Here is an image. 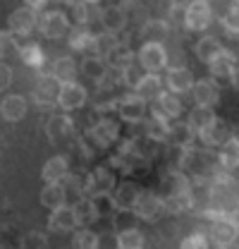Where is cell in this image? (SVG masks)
<instances>
[{
  "mask_svg": "<svg viewBox=\"0 0 239 249\" xmlns=\"http://www.w3.org/2000/svg\"><path fill=\"white\" fill-rule=\"evenodd\" d=\"M218 165H220V160L215 154H210L208 146L206 149L189 146L184 154V160H182V170L191 178V182H210Z\"/></svg>",
  "mask_w": 239,
  "mask_h": 249,
  "instance_id": "6da1fadb",
  "label": "cell"
},
{
  "mask_svg": "<svg viewBox=\"0 0 239 249\" xmlns=\"http://www.w3.org/2000/svg\"><path fill=\"white\" fill-rule=\"evenodd\" d=\"M46 137L53 146H69L72 142H77V129H74V123L69 120V115H51L48 123H46Z\"/></svg>",
  "mask_w": 239,
  "mask_h": 249,
  "instance_id": "7a4b0ae2",
  "label": "cell"
},
{
  "mask_svg": "<svg viewBox=\"0 0 239 249\" xmlns=\"http://www.w3.org/2000/svg\"><path fill=\"white\" fill-rule=\"evenodd\" d=\"M137 62L144 72H160L168 70V48L163 41H144L137 53Z\"/></svg>",
  "mask_w": 239,
  "mask_h": 249,
  "instance_id": "3957f363",
  "label": "cell"
},
{
  "mask_svg": "<svg viewBox=\"0 0 239 249\" xmlns=\"http://www.w3.org/2000/svg\"><path fill=\"white\" fill-rule=\"evenodd\" d=\"M69 27H72L69 15H65L62 10H48V12L38 15V31L51 41H58L62 36H67Z\"/></svg>",
  "mask_w": 239,
  "mask_h": 249,
  "instance_id": "277c9868",
  "label": "cell"
},
{
  "mask_svg": "<svg viewBox=\"0 0 239 249\" xmlns=\"http://www.w3.org/2000/svg\"><path fill=\"white\" fill-rule=\"evenodd\" d=\"M237 237H239V225L227 213L213 218V223H210V228H208L210 245H215V247H230V245L237 242Z\"/></svg>",
  "mask_w": 239,
  "mask_h": 249,
  "instance_id": "5b68a950",
  "label": "cell"
},
{
  "mask_svg": "<svg viewBox=\"0 0 239 249\" xmlns=\"http://www.w3.org/2000/svg\"><path fill=\"white\" fill-rule=\"evenodd\" d=\"M146 108H149V103L137 91L124 93L115 103V113L120 115V120H124V123H129V124H137V123H141V120H146Z\"/></svg>",
  "mask_w": 239,
  "mask_h": 249,
  "instance_id": "8992f818",
  "label": "cell"
},
{
  "mask_svg": "<svg viewBox=\"0 0 239 249\" xmlns=\"http://www.w3.org/2000/svg\"><path fill=\"white\" fill-rule=\"evenodd\" d=\"M139 220H146V223H155L158 218L165 213V204H163V196L160 194H155V192H151V189H141L139 192V199H137V204H134V209H132Z\"/></svg>",
  "mask_w": 239,
  "mask_h": 249,
  "instance_id": "52a82bcc",
  "label": "cell"
},
{
  "mask_svg": "<svg viewBox=\"0 0 239 249\" xmlns=\"http://www.w3.org/2000/svg\"><path fill=\"white\" fill-rule=\"evenodd\" d=\"M213 22V7L208 0H191L184 7V27L189 31H204Z\"/></svg>",
  "mask_w": 239,
  "mask_h": 249,
  "instance_id": "ba28073f",
  "label": "cell"
},
{
  "mask_svg": "<svg viewBox=\"0 0 239 249\" xmlns=\"http://www.w3.org/2000/svg\"><path fill=\"white\" fill-rule=\"evenodd\" d=\"M7 29L12 36H29L34 29H38V12L27 5L12 10L7 17Z\"/></svg>",
  "mask_w": 239,
  "mask_h": 249,
  "instance_id": "9c48e42d",
  "label": "cell"
},
{
  "mask_svg": "<svg viewBox=\"0 0 239 249\" xmlns=\"http://www.w3.org/2000/svg\"><path fill=\"white\" fill-rule=\"evenodd\" d=\"M34 101L43 108H53L58 106V96H60V82L53 74H38L36 77V84H34Z\"/></svg>",
  "mask_w": 239,
  "mask_h": 249,
  "instance_id": "30bf717a",
  "label": "cell"
},
{
  "mask_svg": "<svg viewBox=\"0 0 239 249\" xmlns=\"http://www.w3.org/2000/svg\"><path fill=\"white\" fill-rule=\"evenodd\" d=\"M160 196H175V194H184L191 192V178L179 170V168H168L160 178Z\"/></svg>",
  "mask_w": 239,
  "mask_h": 249,
  "instance_id": "8fae6325",
  "label": "cell"
},
{
  "mask_svg": "<svg viewBox=\"0 0 239 249\" xmlns=\"http://www.w3.org/2000/svg\"><path fill=\"white\" fill-rule=\"evenodd\" d=\"M86 98H89V91L74 79V82H65V84H60V96H58V106L65 110V113H69V110H79L84 103H86Z\"/></svg>",
  "mask_w": 239,
  "mask_h": 249,
  "instance_id": "7c38bea8",
  "label": "cell"
},
{
  "mask_svg": "<svg viewBox=\"0 0 239 249\" xmlns=\"http://www.w3.org/2000/svg\"><path fill=\"white\" fill-rule=\"evenodd\" d=\"M118 185L115 180V173L113 168L108 165H96L89 173V189H86V196H96V194H110Z\"/></svg>",
  "mask_w": 239,
  "mask_h": 249,
  "instance_id": "4fadbf2b",
  "label": "cell"
},
{
  "mask_svg": "<svg viewBox=\"0 0 239 249\" xmlns=\"http://www.w3.org/2000/svg\"><path fill=\"white\" fill-rule=\"evenodd\" d=\"M235 67H237V55L232 51H227V48H222L208 62V72H210V77H213V82H230Z\"/></svg>",
  "mask_w": 239,
  "mask_h": 249,
  "instance_id": "5bb4252c",
  "label": "cell"
},
{
  "mask_svg": "<svg viewBox=\"0 0 239 249\" xmlns=\"http://www.w3.org/2000/svg\"><path fill=\"white\" fill-rule=\"evenodd\" d=\"M232 137V129H230V124L225 123V120H220V118H215L213 123H208L201 132H199V139H201V144L204 146H208V149H215V146H222L227 139Z\"/></svg>",
  "mask_w": 239,
  "mask_h": 249,
  "instance_id": "9a60e30c",
  "label": "cell"
},
{
  "mask_svg": "<svg viewBox=\"0 0 239 249\" xmlns=\"http://www.w3.org/2000/svg\"><path fill=\"white\" fill-rule=\"evenodd\" d=\"M89 129L93 132V137L101 142L103 149H108L110 144H115L120 139V123L115 118H110V115H101L98 120L91 123Z\"/></svg>",
  "mask_w": 239,
  "mask_h": 249,
  "instance_id": "2e32d148",
  "label": "cell"
},
{
  "mask_svg": "<svg viewBox=\"0 0 239 249\" xmlns=\"http://www.w3.org/2000/svg\"><path fill=\"white\" fill-rule=\"evenodd\" d=\"M27 110H29V103H27V98L22 93H7L0 101V118L5 123H19V120H24Z\"/></svg>",
  "mask_w": 239,
  "mask_h": 249,
  "instance_id": "e0dca14e",
  "label": "cell"
},
{
  "mask_svg": "<svg viewBox=\"0 0 239 249\" xmlns=\"http://www.w3.org/2000/svg\"><path fill=\"white\" fill-rule=\"evenodd\" d=\"M74 228H79V223H77V216H74V209L72 206H58V209H53V213L48 218V230L51 232H60V235H65V232H74Z\"/></svg>",
  "mask_w": 239,
  "mask_h": 249,
  "instance_id": "ac0fdd59",
  "label": "cell"
},
{
  "mask_svg": "<svg viewBox=\"0 0 239 249\" xmlns=\"http://www.w3.org/2000/svg\"><path fill=\"white\" fill-rule=\"evenodd\" d=\"M153 110H158L163 118H168V120L172 123V120H179V115L184 113V106H182L177 93L168 89V91L158 93V98L153 101Z\"/></svg>",
  "mask_w": 239,
  "mask_h": 249,
  "instance_id": "d6986e66",
  "label": "cell"
},
{
  "mask_svg": "<svg viewBox=\"0 0 239 249\" xmlns=\"http://www.w3.org/2000/svg\"><path fill=\"white\" fill-rule=\"evenodd\" d=\"M191 98H194V106L215 108L220 103V89L213 79H201L191 87Z\"/></svg>",
  "mask_w": 239,
  "mask_h": 249,
  "instance_id": "ffe728a7",
  "label": "cell"
},
{
  "mask_svg": "<svg viewBox=\"0 0 239 249\" xmlns=\"http://www.w3.org/2000/svg\"><path fill=\"white\" fill-rule=\"evenodd\" d=\"M101 27H103V31H110V34H122L129 27L122 5H108L101 10Z\"/></svg>",
  "mask_w": 239,
  "mask_h": 249,
  "instance_id": "44dd1931",
  "label": "cell"
},
{
  "mask_svg": "<svg viewBox=\"0 0 239 249\" xmlns=\"http://www.w3.org/2000/svg\"><path fill=\"white\" fill-rule=\"evenodd\" d=\"M67 175H69V160L62 154L48 158L41 168V180L43 182H65Z\"/></svg>",
  "mask_w": 239,
  "mask_h": 249,
  "instance_id": "7402d4cb",
  "label": "cell"
},
{
  "mask_svg": "<svg viewBox=\"0 0 239 249\" xmlns=\"http://www.w3.org/2000/svg\"><path fill=\"white\" fill-rule=\"evenodd\" d=\"M165 84L175 93H189L194 87V74L187 65L184 67H170L168 74H165Z\"/></svg>",
  "mask_w": 239,
  "mask_h": 249,
  "instance_id": "603a6c76",
  "label": "cell"
},
{
  "mask_svg": "<svg viewBox=\"0 0 239 249\" xmlns=\"http://www.w3.org/2000/svg\"><path fill=\"white\" fill-rule=\"evenodd\" d=\"M120 5H122V10H124V15H127V22H129L132 31H139L151 19L149 5H144V2H139V0H122Z\"/></svg>",
  "mask_w": 239,
  "mask_h": 249,
  "instance_id": "cb8c5ba5",
  "label": "cell"
},
{
  "mask_svg": "<svg viewBox=\"0 0 239 249\" xmlns=\"http://www.w3.org/2000/svg\"><path fill=\"white\" fill-rule=\"evenodd\" d=\"M170 120L168 118H163L158 110H151V118L144 120V134L153 139V142H168V134H170Z\"/></svg>",
  "mask_w": 239,
  "mask_h": 249,
  "instance_id": "d4e9b609",
  "label": "cell"
},
{
  "mask_svg": "<svg viewBox=\"0 0 239 249\" xmlns=\"http://www.w3.org/2000/svg\"><path fill=\"white\" fill-rule=\"evenodd\" d=\"M67 187L65 182H43V189H41V204L46 209H58V206H65L67 204Z\"/></svg>",
  "mask_w": 239,
  "mask_h": 249,
  "instance_id": "484cf974",
  "label": "cell"
},
{
  "mask_svg": "<svg viewBox=\"0 0 239 249\" xmlns=\"http://www.w3.org/2000/svg\"><path fill=\"white\" fill-rule=\"evenodd\" d=\"M139 192H141V189H139L137 182L124 180V182L115 185V189L110 192V196H113V201H115L118 209H134V204H137V199H139Z\"/></svg>",
  "mask_w": 239,
  "mask_h": 249,
  "instance_id": "4316f807",
  "label": "cell"
},
{
  "mask_svg": "<svg viewBox=\"0 0 239 249\" xmlns=\"http://www.w3.org/2000/svg\"><path fill=\"white\" fill-rule=\"evenodd\" d=\"M93 31L89 29V24L79 27V24H72L67 31V43L72 51H82V53H91V46H93Z\"/></svg>",
  "mask_w": 239,
  "mask_h": 249,
  "instance_id": "83f0119b",
  "label": "cell"
},
{
  "mask_svg": "<svg viewBox=\"0 0 239 249\" xmlns=\"http://www.w3.org/2000/svg\"><path fill=\"white\" fill-rule=\"evenodd\" d=\"M134 91L139 93L146 103H153L158 98V93L163 91V77L158 72H144V77L139 79V84H137Z\"/></svg>",
  "mask_w": 239,
  "mask_h": 249,
  "instance_id": "f1b7e54d",
  "label": "cell"
},
{
  "mask_svg": "<svg viewBox=\"0 0 239 249\" xmlns=\"http://www.w3.org/2000/svg\"><path fill=\"white\" fill-rule=\"evenodd\" d=\"M72 209H74V216H77V223L79 225H86L91 228L96 220H98V211H96V204H93V199L91 196H77L74 199V204H72Z\"/></svg>",
  "mask_w": 239,
  "mask_h": 249,
  "instance_id": "f546056e",
  "label": "cell"
},
{
  "mask_svg": "<svg viewBox=\"0 0 239 249\" xmlns=\"http://www.w3.org/2000/svg\"><path fill=\"white\" fill-rule=\"evenodd\" d=\"M196 132H194V127L189 123H175L170 124V134H168V144H177V146H194V142H196Z\"/></svg>",
  "mask_w": 239,
  "mask_h": 249,
  "instance_id": "4dcf8cb0",
  "label": "cell"
},
{
  "mask_svg": "<svg viewBox=\"0 0 239 249\" xmlns=\"http://www.w3.org/2000/svg\"><path fill=\"white\" fill-rule=\"evenodd\" d=\"M17 53H19L22 62H24V65H29V67H34V70L43 67V62H46V53H43V48H41L36 41L17 43Z\"/></svg>",
  "mask_w": 239,
  "mask_h": 249,
  "instance_id": "1f68e13d",
  "label": "cell"
},
{
  "mask_svg": "<svg viewBox=\"0 0 239 249\" xmlns=\"http://www.w3.org/2000/svg\"><path fill=\"white\" fill-rule=\"evenodd\" d=\"M77 72H79V67H77L74 58H69V55H60V58H55V60H53V67H51V74L58 79L60 84L74 82Z\"/></svg>",
  "mask_w": 239,
  "mask_h": 249,
  "instance_id": "d6a6232c",
  "label": "cell"
},
{
  "mask_svg": "<svg viewBox=\"0 0 239 249\" xmlns=\"http://www.w3.org/2000/svg\"><path fill=\"white\" fill-rule=\"evenodd\" d=\"M105 70H108V60L101 58V55H96V53H89L82 60V74L89 77L91 82H101L103 74H105Z\"/></svg>",
  "mask_w": 239,
  "mask_h": 249,
  "instance_id": "836d02e7",
  "label": "cell"
},
{
  "mask_svg": "<svg viewBox=\"0 0 239 249\" xmlns=\"http://www.w3.org/2000/svg\"><path fill=\"white\" fill-rule=\"evenodd\" d=\"M108 65H115V67H127V65H132V62H137V53L132 51V46H129V41H118V46L108 53Z\"/></svg>",
  "mask_w": 239,
  "mask_h": 249,
  "instance_id": "e575fe53",
  "label": "cell"
},
{
  "mask_svg": "<svg viewBox=\"0 0 239 249\" xmlns=\"http://www.w3.org/2000/svg\"><path fill=\"white\" fill-rule=\"evenodd\" d=\"M218 160H220V165L227 168V170L239 168V137H230V139L220 146Z\"/></svg>",
  "mask_w": 239,
  "mask_h": 249,
  "instance_id": "d590c367",
  "label": "cell"
},
{
  "mask_svg": "<svg viewBox=\"0 0 239 249\" xmlns=\"http://www.w3.org/2000/svg\"><path fill=\"white\" fill-rule=\"evenodd\" d=\"M168 34H170V22L155 19V17H151L149 22L139 29V36H144L146 41H165Z\"/></svg>",
  "mask_w": 239,
  "mask_h": 249,
  "instance_id": "8d00e7d4",
  "label": "cell"
},
{
  "mask_svg": "<svg viewBox=\"0 0 239 249\" xmlns=\"http://www.w3.org/2000/svg\"><path fill=\"white\" fill-rule=\"evenodd\" d=\"M163 204H165V213L179 216L194 206V194L184 192V194H175V196H163Z\"/></svg>",
  "mask_w": 239,
  "mask_h": 249,
  "instance_id": "74e56055",
  "label": "cell"
},
{
  "mask_svg": "<svg viewBox=\"0 0 239 249\" xmlns=\"http://www.w3.org/2000/svg\"><path fill=\"white\" fill-rule=\"evenodd\" d=\"M146 245V237L144 232L134 225V228H124L118 232V247L120 249H141Z\"/></svg>",
  "mask_w": 239,
  "mask_h": 249,
  "instance_id": "f35d334b",
  "label": "cell"
},
{
  "mask_svg": "<svg viewBox=\"0 0 239 249\" xmlns=\"http://www.w3.org/2000/svg\"><path fill=\"white\" fill-rule=\"evenodd\" d=\"M149 10H151V17L170 22V19L177 15L179 2H177V0H151V2H149Z\"/></svg>",
  "mask_w": 239,
  "mask_h": 249,
  "instance_id": "ab89813d",
  "label": "cell"
},
{
  "mask_svg": "<svg viewBox=\"0 0 239 249\" xmlns=\"http://www.w3.org/2000/svg\"><path fill=\"white\" fill-rule=\"evenodd\" d=\"M220 51H222V43H220L215 36H204V38L196 43V58L201 62H206V65H208Z\"/></svg>",
  "mask_w": 239,
  "mask_h": 249,
  "instance_id": "60d3db41",
  "label": "cell"
},
{
  "mask_svg": "<svg viewBox=\"0 0 239 249\" xmlns=\"http://www.w3.org/2000/svg\"><path fill=\"white\" fill-rule=\"evenodd\" d=\"M118 34H110V31H101L93 36V46H91V53L101 55V58H108V53L118 46Z\"/></svg>",
  "mask_w": 239,
  "mask_h": 249,
  "instance_id": "b9f144b4",
  "label": "cell"
},
{
  "mask_svg": "<svg viewBox=\"0 0 239 249\" xmlns=\"http://www.w3.org/2000/svg\"><path fill=\"white\" fill-rule=\"evenodd\" d=\"M72 247L74 249H96L98 247V232H93V230L86 228V225H79V230L74 228Z\"/></svg>",
  "mask_w": 239,
  "mask_h": 249,
  "instance_id": "7bdbcfd3",
  "label": "cell"
},
{
  "mask_svg": "<svg viewBox=\"0 0 239 249\" xmlns=\"http://www.w3.org/2000/svg\"><path fill=\"white\" fill-rule=\"evenodd\" d=\"M213 120H215V110H213V108H206V106H194V108H191V113H189V120H187V123L191 124V127H194V132L199 134V132H201L208 123H213Z\"/></svg>",
  "mask_w": 239,
  "mask_h": 249,
  "instance_id": "ee69618b",
  "label": "cell"
},
{
  "mask_svg": "<svg viewBox=\"0 0 239 249\" xmlns=\"http://www.w3.org/2000/svg\"><path fill=\"white\" fill-rule=\"evenodd\" d=\"M77 146H79V151L84 154V158H93L96 154L105 151V149L101 146V142L93 137V132H91V129H84V132L77 137Z\"/></svg>",
  "mask_w": 239,
  "mask_h": 249,
  "instance_id": "f6af8a7d",
  "label": "cell"
},
{
  "mask_svg": "<svg viewBox=\"0 0 239 249\" xmlns=\"http://www.w3.org/2000/svg\"><path fill=\"white\" fill-rule=\"evenodd\" d=\"M69 22H72V24H79V27L89 24L91 22V2H86V0H74V2L69 5Z\"/></svg>",
  "mask_w": 239,
  "mask_h": 249,
  "instance_id": "bcb514c9",
  "label": "cell"
},
{
  "mask_svg": "<svg viewBox=\"0 0 239 249\" xmlns=\"http://www.w3.org/2000/svg\"><path fill=\"white\" fill-rule=\"evenodd\" d=\"M222 27L230 31V34L239 36V0L227 5V10H225V15H222Z\"/></svg>",
  "mask_w": 239,
  "mask_h": 249,
  "instance_id": "7dc6e473",
  "label": "cell"
},
{
  "mask_svg": "<svg viewBox=\"0 0 239 249\" xmlns=\"http://www.w3.org/2000/svg\"><path fill=\"white\" fill-rule=\"evenodd\" d=\"M91 199H93V204H96L98 218H110L118 211V206H115V201H113L110 194H96V196H91Z\"/></svg>",
  "mask_w": 239,
  "mask_h": 249,
  "instance_id": "c3c4849f",
  "label": "cell"
},
{
  "mask_svg": "<svg viewBox=\"0 0 239 249\" xmlns=\"http://www.w3.org/2000/svg\"><path fill=\"white\" fill-rule=\"evenodd\" d=\"M65 187H67V192H74L77 196H84L86 189H89V175L82 178V175H77V173H69V175L65 178Z\"/></svg>",
  "mask_w": 239,
  "mask_h": 249,
  "instance_id": "681fc988",
  "label": "cell"
},
{
  "mask_svg": "<svg viewBox=\"0 0 239 249\" xmlns=\"http://www.w3.org/2000/svg\"><path fill=\"white\" fill-rule=\"evenodd\" d=\"M22 245L27 249H46L51 245V240H48V235L46 232H41V230H31L29 235L22 240Z\"/></svg>",
  "mask_w": 239,
  "mask_h": 249,
  "instance_id": "f907efd6",
  "label": "cell"
},
{
  "mask_svg": "<svg viewBox=\"0 0 239 249\" xmlns=\"http://www.w3.org/2000/svg\"><path fill=\"white\" fill-rule=\"evenodd\" d=\"M141 77H144V72L139 70V62H132V65H127L124 72H122V84L129 87V89H137V84H139Z\"/></svg>",
  "mask_w": 239,
  "mask_h": 249,
  "instance_id": "816d5d0a",
  "label": "cell"
},
{
  "mask_svg": "<svg viewBox=\"0 0 239 249\" xmlns=\"http://www.w3.org/2000/svg\"><path fill=\"white\" fill-rule=\"evenodd\" d=\"M208 245H210V240H208V235H204V232H191L189 237H184L179 242L182 249H206Z\"/></svg>",
  "mask_w": 239,
  "mask_h": 249,
  "instance_id": "f5cc1de1",
  "label": "cell"
},
{
  "mask_svg": "<svg viewBox=\"0 0 239 249\" xmlns=\"http://www.w3.org/2000/svg\"><path fill=\"white\" fill-rule=\"evenodd\" d=\"M10 84H12V67L0 60V91L10 89Z\"/></svg>",
  "mask_w": 239,
  "mask_h": 249,
  "instance_id": "db71d44e",
  "label": "cell"
},
{
  "mask_svg": "<svg viewBox=\"0 0 239 249\" xmlns=\"http://www.w3.org/2000/svg\"><path fill=\"white\" fill-rule=\"evenodd\" d=\"M10 41H12V34H10V31H2V29H0V58L5 55V51H7Z\"/></svg>",
  "mask_w": 239,
  "mask_h": 249,
  "instance_id": "11a10c76",
  "label": "cell"
},
{
  "mask_svg": "<svg viewBox=\"0 0 239 249\" xmlns=\"http://www.w3.org/2000/svg\"><path fill=\"white\" fill-rule=\"evenodd\" d=\"M51 0H24V5L31 7V10H36V12H43V7L48 5Z\"/></svg>",
  "mask_w": 239,
  "mask_h": 249,
  "instance_id": "9f6ffc18",
  "label": "cell"
},
{
  "mask_svg": "<svg viewBox=\"0 0 239 249\" xmlns=\"http://www.w3.org/2000/svg\"><path fill=\"white\" fill-rule=\"evenodd\" d=\"M230 84H232V87L239 91V65L235 67V72H232V77H230Z\"/></svg>",
  "mask_w": 239,
  "mask_h": 249,
  "instance_id": "6f0895ef",
  "label": "cell"
},
{
  "mask_svg": "<svg viewBox=\"0 0 239 249\" xmlns=\"http://www.w3.org/2000/svg\"><path fill=\"white\" fill-rule=\"evenodd\" d=\"M60 2H62V5H72L74 0H60Z\"/></svg>",
  "mask_w": 239,
  "mask_h": 249,
  "instance_id": "680465c9",
  "label": "cell"
},
{
  "mask_svg": "<svg viewBox=\"0 0 239 249\" xmlns=\"http://www.w3.org/2000/svg\"><path fill=\"white\" fill-rule=\"evenodd\" d=\"M86 2H91V5H96V2H101V0H86Z\"/></svg>",
  "mask_w": 239,
  "mask_h": 249,
  "instance_id": "91938a15",
  "label": "cell"
}]
</instances>
